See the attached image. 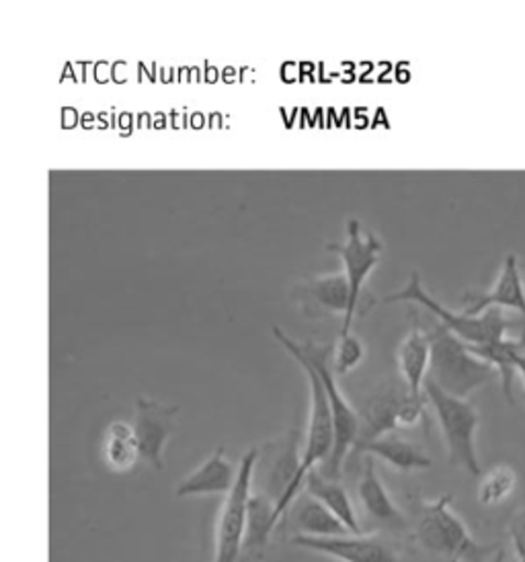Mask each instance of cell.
Segmentation results:
<instances>
[{"instance_id":"obj_12","label":"cell","mask_w":525,"mask_h":562,"mask_svg":"<svg viewBox=\"0 0 525 562\" xmlns=\"http://www.w3.org/2000/svg\"><path fill=\"white\" fill-rule=\"evenodd\" d=\"M515 311L525 316V283L520 261L511 252L505 257L493 288L484 294H466V316H479L487 311Z\"/></svg>"},{"instance_id":"obj_20","label":"cell","mask_w":525,"mask_h":562,"mask_svg":"<svg viewBox=\"0 0 525 562\" xmlns=\"http://www.w3.org/2000/svg\"><path fill=\"white\" fill-rule=\"evenodd\" d=\"M103 458L111 472L124 474L136 467L142 460L139 453L138 438L134 431V425L125 422L111 423L108 434L103 439Z\"/></svg>"},{"instance_id":"obj_10","label":"cell","mask_w":525,"mask_h":562,"mask_svg":"<svg viewBox=\"0 0 525 562\" xmlns=\"http://www.w3.org/2000/svg\"><path fill=\"white\" fill-rule=\"evenodd\" d=\"M295 302L306 318H328L349 313L351 290L345 273H325L300 281L294 290Z\"/></svg>"},{"instance_id":"obj_7","label":"cell","mask_w":525,"mask_h":562,"mask_svg":"<svg viewBox=\"0 0 525 562\" xmlns=\"http://www.w3.org/2000/svg\"><path fill=\"white\" fill-rule=\"evenodd\" d=\"M326 250L339 255L343 273L349 281L351 302H349V313L343 318V328H340V335H349V333H354L351 328H354L357 313L359 316L366 313L361 308V304L366 300L373 302L366 294V281L376 266L380 263L384 245L380 238H376L371 233H366L359 220L351 218L347 222V240L340 245H328Z\"/></svg>"},{"instance_id":"obj_14","label":"cell","mask_w":525,"mask_h":562,"mask_svg":"<svg viewBox=\"0 0 525 562\" xmlns=\"http://www.w3.org/2000/svg\"><path fill=\"white\" fill-rule=\"evenodd\" d=\"M357 493H359V503H361L364 512L373 521H378L387 528H392V530H404L406 528V517L399 509V505L390 497L387 486H384L378 470H376V458H371V456H368L366 462H364Z\"/></svg>"},{"instance_id":"obj_22","label":"cell","mask_w":525,"mask_h":562,"mask_svg":"<svg viewBox=\"0 0 525 562\" xmlns=\"http://www.w3.org/2000/svg\"><path fill=\"white\" fill-rule=\"evenodd\" d=\"M366 358V347L361 339L354 333L349 335H339L337 344L333 345V368L335 374L347 375L356 370L357 366Z\"/></svg>"},{"instance_id":"obj_3","label":"cell","mask_w":525,"mask_h":562,"mask_svg":"<svg viewBox=\"0 0 525 562\" xmlns=\"http://www.w3.org/2000/svg\"><path fill=\"white\" fill-rule=\"evenodd\" d=\"M496 375L491 363L477 358L462 339L439 325L432 333V368L429 380L442 391L458 398H468Z\"/></svg>"},{"instance_id":"obj_23","label":"cell","mask_w":525,"mask_h":562,"mask_svg":"<svg viewBox=\"0 0 525 562\" xmlns=\"http://www.w3.org/2000/svg\"><path fill=\"white\" fill-rule=\"evenodd\" d=\"M510 536L511 544L515 548V559L525 562V507L511 517Z\"/></svg>"},{"instance_id":"obj_8","label":"cell","mask_w":525,"mask_h":562,"mask_svg":"<svg viewBox=\"0 0 525 562\" xmlns=\"http://www.w3.org/2000/svg\"><path fill=\"white\" fill-rule=\"evenodd\" d=\"M292 544L337 562H401L394 547L378 533H345L331 538L294 536Z\"/></svg>"},{"instance_id":"obj_6","label":"cell","mask_w":525,"mask_h":562,"mask_svg":"<svg viewBox=\"0 0 525 562\" xmlns=\"http://www.w3.org/2000/svg\"><path fill=\"white\" fill-rule=\"evenodd\" d=\"M259 448H250L238 464V479L217 514L214 533V562H241L248 526V505L253 497V481L259 464Z\"/></svg>"},{"instance_id":"obj_21","label":"cell","mask_w":525,"mask_h":562,"mask_svg":"<svg viewBox=\"0 0 525 562\" xmlns=\"http://www.w3.org/2000/svg\"><path fill=\"white\" fill-rule=\"evenodd\" d=\"M477 486V499L484 507H494L510 499L517 488V472L510 464H496L493 469L482 472Z\"/></svg>"},{"instance_id":"obj_13","label":"cell","mask_w":525,"mask_h":562,"mask_svg":"<svg viewBox=\"0 0 525 562\" xmlns=\"http://www.w3.org/2000/svg\"><path fill=\"white\" fill-rule=\"evenodd\" d=\"M238 479V467L232 464L226 458L224 446H220L205 462L187 474L181 483L177 484V497H210V495H228L232 486Z\"/></svg>"},{"instance_id":"obj_17","label":"cell","mask_w":525,"mask_h":562,"mask_svg":"<svg viewBox=\"0 0 525 562\" xmlns=\"http://www.w3.org/2000/svg\"><path fill=\"white\" fill-rule=\"evenodd\" d=\"M279 524L276 519V501L269 495L253 493L250 505H248V526L243 547V559L241 562L261 561L265 548L269 544L273 531L278 530Z\"/></svg>"},{"instance_id":"obj_16","label":"cell","mask_w":525,"mask_h":562,"mask_svg":"<svg viewBox=\"0 0 525 562\" xmlns=\"http://www.w3.org/2000/svg\"><path fill=\"white\" fill-rule=\"evenodd\" d=\"M357 452L380 458L399 472H417L432 469L433 460L418 448L417 443L402 438L399 434H387L382 438L371 439L357 446Z\"/></svg>"},{"instance_id":"obj_15","label":"cell","mask_w":525,"mask_h":562,"mask_svg":"<svg viewBox=\"0 0 525 562\" xmlns=\"http://www.w3.org/2000/svg\"><path fill=\"white\" fill-rule=\"evenodd\" d=\"M396 361L406 389L415 396H423L432 368V333L413 325L409 335L402 339Z\"/></svg>"},{"instance_id":"obj_4","label":"cell","mask_w":525,"mask_h":562,"mask_svg":"<svg viewBox=\"0 0 525 562\" xmlns=\"http://www.w3.org/2000/svg\"><path fill=\"white\" fill-rule=\"evenodd\" d=\"M425 396L439 423L442 436L448 448L449 464L460 467L472 476H480L482 467L477 456L480 415L477 406L466 398H458L442 391L429 378L425 382Z\"/></svg>"},{"instance_id":"obj_19","label":"cell","mask_w":525,"mask_h":562,"mask_svg":"<svg viewBox=\"0 0 525 562\" xmlns=\"http://www.w3.org/2000/svg\"><path fill=\"white\" fill-rule=\"evenodd\" d=\"M294 514L295 536H310V538H331V536H345L351 533L349 528L335 516L321 501L302 493L294 507L290 509Z\"/></svg>"},{"instance_id":"obj_1","label":"cell","mask_w":525,"mask_h":562,"mask_svg":"<svg viewBox=\"0 0 525 562\" xmlns=\"http://www.w3.org/2000/svg\"><path fill=\"white\" fill-rule=\"evenodd\" d=\"M273 337L286 349V353H290L292 358L298 356V358L310 361L323 380L328 403L333 408V422H335V448H333V453H331L323 472L331 479H337L343 470V464H345L347 453L359 439L361 419H359L356 408L339 391V384H337L339 375L335 374V368H333V345H319L312 344V341L298 344L279 327H273Z\"/></svg>"},{"instance_id":"obj_5","label":"cell","mask_w":525,"mask_h":562,"mask_svg":"<svg viewBox=\"0 0 525 562\" xmlns=\"http://www.w3.org/2000/svg\"><path fill=\"white\" fill-rule=\"evenodd\" d=\"M387 304L394 302H413L429 313L435 314L442 325L451 330L458 339H462L466 345H489L501 339L510 337V330L517 327L510 316H505L503 311H487L479 316H466L463 313H451L444 304H439L435 297L429 296L421 283L417 271H413L409 283L402 288L401 292L390 294L384 297Z\"/></svg>"},{"instance_id":"obj_11","label":"cell","mask_w":525,"mask_h":562,"mask_svg":"<svg viewBox=\"0 0 525 562\" xmlns=\"http://www.w3.org/2000/svg\"><path fill=\"white\" fill-rule=\"evenodd\" d=\"M411 391L401 380H392L388 384H382L378 391L371 394L366 401L364 413L359 415L361 419V431H359V443H366L371 439L382 438L387 434H399V417L401 408Z\"/></svg>"},{"instance_id":"obj_24","label":"cell","mask_w":525,"mask_h":562,"mask_svg":"<svg viewBox=\"0 0 525 562\" xmlns=\"http://www.w3.org/2000/svg\"><path fill=\"white\" fill-rule=\"evenodd\" d=\"M515 370H517V375H520V380H522V384H524L525 391V351L520 356V360L515 363Z\"/></svg>"},{"instance_id":"obj_25","label":"cell","mask_w":525,"mask_h":562,"mask_svg":"<svg viewBox=\"0 0 525 562\" xmlns=\"http://www.w3.org/2000/svg\"><path fill=\"white\" fill-rule=\"evenodd\" d=\"M491 562H505V550H503V548L496 550V552H494V559Z\"/></svg>"},{"instance_id":"obj_26","label":"cell","mask_w":525,"mask_h":562,"mask_svg":"<svg viewBox=\"0 0 525 562\" xmlns=\"http://www.w3.org/2000/svg\"><path fill=\"white\" fill-rule=\"evenodd\" d=\"M448 562H458V561H448Z\"/></svg>"},{"instance_id":"obj_18","label":"cell","mask_w":525,"mask_h":562,"mask_svg":"<svg viewBox=\"0 0 525 562\" xmlns=\"http://www.w3.org/2000/svg\"><path fill=\"white\" fill-rule=\"evenodd\" d=\"M304 493L328 507L349 528L351 533H364L351 497L337 479L326 476L323 470H310L306 483H304Z\"/></svg>"},{"instance_id":"obj_2","label":"cell","mask_w":525,"mask_h":562,"mask_svg":"<svg viewBox=\"0 0 525 562\" xmlns=\"http://www.w3.org/2000/svg\"><path fill=\"white\" fill-rule=\"evenodd\" d=\"M415 538L427 552L448 561L487 562L494 548L480 547L462 517L451 509V495L421 501Z\"/></svg>"},{"instance_id":"obj_9","label":"cell","mask_w":525,"mask_h":562,"mask_svg":"<svg viewBox=\"0 0 525 562\" xmlns=\"http://www.w3.org/2000/svg\"><path fill=\"white\" fill-rule=\"evenodd\" d=\"M179 413V406L163 405L153 398L139 396L132 425L138 438L142 462L156 470L165 469V448L177 431Z\"/></svg>"}]
</instances>
